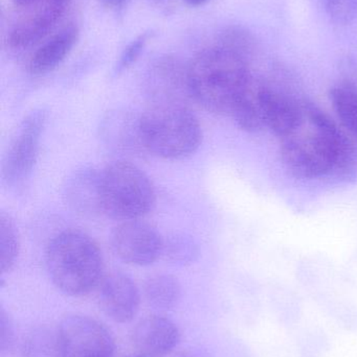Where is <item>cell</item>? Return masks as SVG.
<instances>
[{
    "label": "cell",
    "instance_id": "6da1fadb",
    "mask_svg": "<svg viewBox=\"0 0 357 357\" xmlns=\"http://www.w3.org/2000/svg\"><path fill=\"white\" fill-rule=\"evenodd\" d=\"M279 139L281 158L295 177L346 176L356 165V150L345 130L309 100L296 127Z\"/></svg>",
    "mask_w": 357,
    "mask_h": 357
},
{
    "label": "cell",
    "instance_id": "7a4b0ae2",
    "mask_svg": "<svg viewBox=\"0 0 357 357\" xmlns=\"http://www.w3.org/2000/svg\"><path fill=\"white\" fill-rule=\"evenodd\" d=\"M254 58L216 41L198 54L188 68L193 100L209 112L232 116L254 79Z\"/></svg>",
    "mask_w": 357,
    "mask_h": 357
},
{
    "label": "cell",
    "instance_id": "3957f363",
    "mask_svg": "<svg viewBox=\"0 0 357 357\" xmlns=\"http://www.w3.org/2000/svg\"><path fill=\"white\" fill-rule=\"evenodd\" d=\"M46 268L57 289L71 297L94 291L104 278V259L96 241L80 231H65L46 250Z\"/></svg>",
    "mask_w": 357,
    "mask_h": 357
},
{
    "label": "cell",
    "instance_id": "277c9868",
    "mask_svg": "<svg viewBox=\"0 0 357 357\" xmlns=\"http://www.w3.org/2000/svg\"><path fill=\"white\" fill-rule=\"evenodd\" d=\"M147 152L177 160L196 152L203 139L201 123L187 105H150L140 115Z\"/></svg>",
    "mask_w": 357,
    "mask_h": 357
},
{
    "label": "cell",
    "instance_id": "5b68a950",
    "mask_svg": "<svg viewBox=\"0 0 357 357\" xmlns=\"http://www.w3.org/2000/svg\"><path fill=\"white\" fill-rule=\"evenodd\" d=\"M103 214L136 220L152 210L156 199L148 176L129 161L119 160L101 171Z\"/></svg>",
    "mask_w": 357,
    "mask_h": 357
},
{
    "label": "cell",
    "instance_id": "8992f818",
    "mask_svg": "<svg viewBox=\"0 0 357 357\" xmlns=\"http://www.w3.org/2000/svg\"><path fill=\"white\" fill-rule=\"evenodd\" d=\"M60 357H113L115 344L109 329L92 317L68 314L58 326Z\"/></svg>",
    "mask_w": 357,
    "mask_h": 357
},
{
    "label": "cell",
    "instance_id": "52a82bcc",
    "mask_svg": "<svg viewBox=\"0 0 357 357\" xmlns=\"http://www.w3.org/2000/svg\"><path fill=\"white\" fill-rule=\"evenodd\" d=\"M48 121V112L38 109L21 123L2 165V180L8 186L22 184L33 172L40 142Z\"/></svg>",
    "mask_w": 357,
    "mask_h": 357
},
{
    "label": "cell",
    "instance_id": "ba28073f",
    "mask_svg": "<svg viewBox=\"0 0 357 357\" xmlns=\"http://www.w3.org/2000/svg\"><path fill=\"white\" fill-rule=\"evenodd\" d=\"M111 247L126 264L146 266L163 255L165 239L150 225L138 220H127L113 231Z\"/></svg>",
    "mask_w": 357,
    "mask_h": 357
},
{
    "label": "cell",
    "instance_id": "9c48e42d",
    "mask_svg": "<svg viewBox=\"0 0 357 357\" xmlns=\"http://www.w3.org/2000/svg\"><path fill=\"white\" fill-rule=\"evenodd\" d=\"M99 303L102 312L113 322H131L140 310V289L128 275L110 273L101 281Z\"/></svg>",
    "mask_w": 357,
    "mask_h": 357
},
{
    "label": "cell",
    "instance_id": "30bf717a",
    "mask_svg": "<svg viewBox=\"0 0 357 357\" xmlns=\"http://www.w3.org/2000/svg\"><path fill=\"white\" fill-rule=\"evenodd\" d=\"M100 135L105 146L122 157H138L147 152L140 129V115L115 110L103 119Z\"/></svg>",
    "mask_w": 357,
    "mask_h": 357
},
{
    "label": "cell",
    "instance_id": "8fae6325",
    "mask_svg": "<svg viewBox=\"0 0 357 357\" xmlns=\"http://www.w3.org/2000/svg\"><path fill=\"white\" fill-rule=\"evenodd\" d=\"M180 337L177 325L161 314L142 319L131 333V341L138 354L149 357L171 354L180 344Z\"/></svg>",
    "mask_w": 357,
    "mask_h": 357
},
{
    "label": "cell",
    "instance_id": "7c38bea8",
    "mask_svg": "<svg viewBox=\"0 0 357 357\" xmlns=\"http://www.w3.org/2000/svg\"><path fill=\"white\" fill-rule=\"evenodd\" d=\"M146 93L150 105H187L193 100L188 69L184 70L171 61L161 63L149 75Z\"/></svg>",
    "mask_w": 357,
    "mask_h": 357
},
{
    "label": "cell",
    "instance_id": "4fadbf2b",
    "mask_svg": "<svg viewBox=\"0 0 357 357\" xmlns=\"http://www.w3.org/2000/svg\"><path fill=\"white\" fill-rule=\"evenodd\" d=\"M64 197L68 207L86 218L103 214L101 172L94 167L78 169L67 180Z\"/></svg>",
    "mask_w": 357,
    "mask_h": 357
},
{
    "label": "cell",
    "instance_id": "5bb4252c",
    "mask_svg": "<svg viewBox=\"0 0 357 357\" xmlns=\"http://www.w3.org/2000/svg\"><path fill=\"white\" fill-rule=\"evenodd\" d=\"M79 29L67 25L40 46L29 62V71L33 75H44L56 69L68 56L79 40Z\"/></svg>",
    "mask_w": 357,
    "mask_h": 357
},
{
    "label": "cell",
    "instance_id": "9a60e30c",
    "mask_svg": "<svg viewBox=\"0 0 357 357\" xmlns=\"http://www.w3.org/2000/svg\"><path fill=\"white\" fill-rule=\"evenodd\" d=\"M66 8L44 2L37 14L16 25L8 36V44L14 50H25L43 39L60 20Z\"/></svg>",
    "mask_w": 357,
    "mask_h": 357
},
{
    "label": "cell",
    "instance_id": "2e32d148",
    "mask_svg": "<svg viewBox=\"0 0 357 357\" xmlns=\"http://www.w3.org/2000/svg\"><path fill=\"white\" fill-rule=\"evenodd\" d=\"M145 300L149 306L157 310L175 307L182 298V285L176 277L170 274H155L145 281Z\"/></svg>",
    "mask_w": 357,
    "mask_h": 357
},
{
    "label": "cell",
    "instance_id": "e0dca14e",
    "mask_svg": "<svg viewBox=\"0 0 357 357\" xmlns=\"http://www.w3.org/2000/svg\"><path fill=\"white\" fill-rule=\"evenodd\" d=\"M329 98L342 127L357 140V85L351 82L339 84L330 90Z\"/></svg>",
    "mask_w": 357,
    "mask_h": 357
},
{
    "label": "cell",
    "instance_id": "ac0fdd59",
    "mask_svg": "<svg viewBox=\"0 0 357 357\" xmlns=\"http://www.w3.org/2000/svg\"><path fill=\"white\" fill-rule=\"evenodd\" d=\"M23 357H60L58 329L39 326L31 329L22 343Z\"/></svg>",
    "mask_w": 357,
    "mask_h": 357
},
{
    "label": "cell",
    "instance_id": "d6986e66",
    "mask_svg": "<svg viewBox=\"0 0 357 357\" xmlns=\"http://www.w3.org/2000/svg\"><path fill=\"white\" fill-rule=\"evenodd\" d=\"M20 250L18 230L10 215L0 214V270L10 272L16 264Z\"/></svg>",
    "mask_w": 357,
    "mask_h": 357
},
{
    "label": "cell",
    "instance_id": "ffe728a7",
    "mask_svg": "<svg viewBox=\"0 0 357 357\" xmlns=\"http://www.w3.org/2000/svg\"><path fill=\"white\" fill-rule=\"evenodd\" d=\"M163 255L175 264H191L198 255V248L194 239L184 234H176L165 241Z\"/></svg>",
    "mask_w": 357,
    "mask_h": 357
},
{
    "label": "cell",
    "instance_id": "44dd1931",
    "mask_svg": "<svg viewBox=\"0 0 357 357\" xmlns=\"http://www.w3.org/2000/svg\"><path fill=\"white\" fill-rule=\"evenodd\" d=\"M327 17L340 25L357 20V0H320Z\"/></svg>",
    "mask_w": 357,
    "mask_h": 357
},
{
    "label": "cell",
    "instance_id": "7402d4cb",
    "mask_svg": "<svg viewBox=\"0 0 357 357\" xmlns=\"http://www.w3.org/2000/svg\"><path fill=\"white\" fill-rule=\"evenodd\" d=\"M149 39H150V33H142L125 48L119 62H117V67H115L117 75L127 70L133 63L136 62V60L140 58V54L144 52Z\"/></svg>",
    "mask_w": 357,
    "mask_h": 357
},
{
    "label": "cell",
    "instance_id": "603a6c76",
    "mask_svg": "<svg viewBox=\"0 0 357 357\" xmlns=\"http://www.w3.org/2000/svg\"><path fill=\"white\" fill-rule=\"evenodd\" d=\"M14 322L8 312L1 307L0 310V350L1 352H10L16 343Z\"/></svg>",
    "mask_w": 357,
    "mask_h": 357
},
{
    "label": "cell",
    "instance_id": "cb8c5ba5",
    "mask_svg": "<svg viewBox=\"0 0 357 357\" xmlns=\"http://www.w3.org/2000/svg\"><path fill=\"white\" fill-rule=\"evenodd\" d=\"M176 357H211L205 350L187 349L182 350Z\"/></svg>",
    "mask_w": 357,
    "mask_h": 357
},
{
    "label": "cell",
    "instance_id": "d4e9b609",
    "mask_svg": "<svg viewBox=\"0 0 357 357\" xmlns=\"http://www.w3.org/2000/svg\"><path fill=\"white\" fill-rule=\"evenodd\" d=\"M102 1L105 6L115 8V6H122V4L125 3L127 0H102Z\"/></svg>",
    "mask_w": 357,
    "mask_h": 357
},
{
    "label": "cell",
    "instance_id": "484cf974",
    "mask_svg": "<svg viewBox=\"0 0 357 357\" xmlns=\"http://www.w3.org/2000/svg\"><path fill=\"white\" fill-rule=\"evenodd\" d=\"M35 1L36 0H14L15 3L19 6H29Z\"/></svg>",
    "mask_w": 357,
    "mask_h": 357
},
{
    "label": "cell",
    "instance_id": "4316f807",
    "mask_svg": "<svg viewBox=\"0 0 357 357\" xmlns=\"http://www.w3.org/2000/svg\"><path fill=\"white\" fill-rule=\"evenodd\" d=\"M184 1H186L187 3L190 4V6H203V4H205V2L209 1V0H184Z\"/></svg>",
    "mask_w": 357,
    "mask_h": 357
},
{
    "label": "cell",
    "instance_id": "83f0119b",
    "mask_svg": "<svg viewBox=\"0 0 357 357\" xmlns=\"http://www.w3.org/2000/svg\"><path fill=\"white\" fill-rule=\"evenodd\" d=\"M126 357H149V356H143V354H138V356H126Z\"/></svg>",
    "mask_w": 357,
    "mask_h": 357
}]
</instances>
